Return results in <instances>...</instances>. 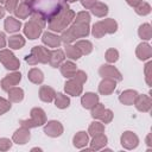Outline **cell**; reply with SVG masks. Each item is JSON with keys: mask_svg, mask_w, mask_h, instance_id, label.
<instances>
[{"mask_svg": "<svg viewBox=\"0 0 152 152\" xmlns=\"http://www.w3.org/2000/svg\"><path fill=\"white\" fill-rule=\"evenodd\" d=\"M75 14L76 13L69 7L68 2L65 1L61 6V8L48 19L46 24H48L49 30L51 32H63L65 28H68L74 23Z\"/></svg>", "mask_w": 152, "mask_h": 152, "instance_id": "obj_1", "label": "cell"}, {"mask_svg": "<svg viewBox=\"0 0 152 152\" xmlns=\"http://www.w3.org/2000/svg\"><path fill=\"white\" fill-rule=\"evenodd\" d=\"M90 34V26L88 23H72L68 28H65L61 34L62 43L71 44L78 38H86Z\"/></svg>", "mask_w": 152, "mask_h": 152, "instance_id": "obj_2", "label": "cell"}, {"mask_svg": "<svg viewBox=\"0 0 152 152\" xmlns=\"http://www.w3.org/2000/svg\"><path fill=\"white\" fill-rule=\"evenodd\" d=\"M45 122H46V114H45L44 109H42L40 107H34L31 109L30 119H25V120L19 121V124L26 128L40 127V126H44Z\"/></svg>", "mask_w": 152, "mask_h": 152, "instance_id": "obj_3", "label": "cell"}, {"mask_svg": "<svg viewBox=\"0 0 152 152\" xmlns=\"http://www.w3.org/2000/svg\"><path fill=\"white\" fill-rule=\"evenodd\" d=\"M0 63L5 66V69L11 70V71H17L20 66L19 59L8 49H1L0 50Z\"/></svg>", "mask_w": 152, "mask_h": 152, "instance_id": "obj_4", "label": "cell"}, {"mask_svg": "<svg viewBox=\"0 0 152 152\" xmlns=\"http://www.w3.org/2000/svg\"><path fill=\"white\" fill-rule=\"evenodd\" d=\"M120 144L126 150H134L139 145V138L134 132L125 131L120 137Z\"/></svg>", "mask_w": 152, "mask_h": 152, "instance_id": "obj_5", "label": "cell"}, {"mask_svg": "<svg viewBox=\"0 0 152 152\" xmlns=\"http://www.w3.org/2000/svg\"><path fill=\"white\" fill-rule=\"evenodd\" d=\"M99 75L102 78H112V80H115L116 82L122 81L121 72L114 65H112V64H103V65H101L100 69H99Z\"/></svg>", "mask_w": 152, "mask_h": 152, "instance_id": "obj_6", "label": "cell"}, {"mask_svg": "<svg viewBox=\"0 0 152 152\" xmlns=\"http://www.w3.org/2000/svg\"><path fill=\"white\" fill-rule=\"evenodd\" d=\"M21 81V74L19 71H12L11 74L6 75L1 82H0V87L4 91H8L11 88L17 87L19 84V82Z\"/></svg>", "mask_w": 152, "mask_h": 152, "instance_id": "obj_7", "label": "cell"}, {"mask_svg": "<svg viewBox=\"0 0 152 152\" xmlns=\"http://www.w3.org/2000/svg\"><path fill=\"white\" fill-rule=\"evenodd\" d=\"M64 132L63 125L57 120H50L46 121L44 125V133L50 138H57L61 137Z\"/></svg>", "mask_w": 152, "mask_h": 152, "instance_id": "obj_8", "label": "cell"}, {"mask_svg": "<svg viewBox=\"0 0 152 152\" xmlns=\"http://www.w3.org/2000/svg\"><path fill=\"white\" fill-rule=\"evenodd\" d=\"M23 31H24V34H25L28 39H31V40L38 39V38L42 36V33H43V28H42L37 23H34V21L31 20V19L24 24Z\"/></svg>", "mask_w": 152, "mask_h": 152, "instance_id": "obj_9", "label": "cell"}, {"mask_svg": "<svg viewBox=\"0 0 152 152\" xmlns=\"http://www.w3.org/2000/svg\"><path fill=\"white\" fill-rule=\"evenodd\" d=\"M37 63H42V64H46L49 63V59H50V50L44 48L43 45H37V46H33L31 49V52H30Z\"/></svg>", "mask_w": 152, "mask_h": 152, "instance_id": "obj_10", "label": "cell"}, {"mask_svg": "<svg viewBox=\"0 0 152 152\" xmlns=\"http://www.w3.org/2000/svg\"><path fill=\"white\" fill-rule=\"evenodd\" d=\"M137 108V110L141 112V113H147L151 110L152 107V100L148 95L146 94H138L134 103H133Z\"/></svg>", "mask_w": 152, "mask_h": 152, "instance_id": "obj_11", "label": "cell"}, {"mask_svg": "<svg viewBox=\"0 0 152 152\" xmlns=\"http://www.w3.org/2000/svg\"><path fill=\"white\" fill-rule=\"evenodd\" d=\"M64 91L70 96H80L83 91V84L74 78H68L64 83Z\"/></svg>", "mask_w": 152, "mask_h": 152, "instance_id": "obj_12", "label": "cell"}, {"mask_svg": "<svg viewBox=\"0 0 152 152\" xmlns=\"http://www.w3.org/2000/svg\"><path fill=\"white\" fill-rule=\"evenodd\" d=\"M30 139H31L30 128H26L23 126L20 128H18L12 135V141L15 142L17 145H25L28 142Z\"/></svg>", "mask_w": 152, "mask_h": 152, "instance_id": "obj_13", "label": "cell"}, {"mask_svg": "<svg viewBox=\"0 0 152 152\" xmlns=\"http://www.w3.org/2000/svg\"><path fill=\"white\" fill-rule=\"evenodd\" d=\"M42 43L44 45H46L48 48H53V49H57L59 48V45L62 44V40H61V37L57 36L56 33L53 32H44L42 33Z\"/></svg>", "mask_w": 152, "mask_h": 152, "instance_id": "obj_14", "label": "cell"}, {"mask_svg": "<svg viewBox=\"0 0 152 152\" xmlns=\"http://www.w3.org/2000/svg\"><path fill=\"white\" fill-rule=\"evenodd\" d=\"M99 93L101 95H110L116 89V81L112 78H102V81L99 83Z\"/></svg>", "mask_w": 152, "mask_h": 152, "instance_id": "obj_15", "label": "cell"}, {"mask_svg": "<svg viewBox=\"0 0 152 152\" xmlns=\"http://www.w3.org/2000/svg\"><path fill=\"white\" fill-rule=\"evenodd\" d=\"M135 55H137L138 59H140V61H148L152 57L151 45L146 42H142V43L138 44V46L135 49Z\"/></svg>", "mask_w": 152, "mask_h": 152, "instance_id": "obj_16", "label": "cell"}, {"mask_svg": "<svg viewBox=\"0 0 152 152\" xmlns=\"http://www.w3.org/2000/svg\"><path fill=\"white\" fill-rule=\"evenodd\" d=\"M65 59V55L64 51L61 49H53L50 51V59H49V64L52 68H59V65L64 62Z\"/></svg>", "mask_w": 152, "mask_h": 152, "instance_id": "obj_17", "label": "cell"}, {"mask_svg": "<svg viewBox=\"0 0 152 152\" xmlns=\"http://www.w3.org/2000/svg\"><path fill=\"white\" fill-rule=\"evenodd\" d=\"M89 144V134L86 131H80L77 132L74 138H72V145L76 148H84Z\"/></svg>", "mask_w": 152, "mask_h": 152, "instance_id": "obj_18", "label": "cell"}, {"mask_svg": "<svg viewBox=\"0 0 152 152\" xmlns=\"http://www.w3.org/2000/svg\"><path fill=\"white\" fill-rule=\"evenodd\" d=\"M32 12H33V10H32L31 5L23 1L21 4H18V6H17V8L14 10L13 13L15 14V17H17L18 19H26V18L31 17Z\"/></svg>", "mask_w": 152, "mask_h": 152, "instance_id": "obj_19", "label": "cell"}, {"mask_svg": "<svg viewBox=\"0 0 152 152\" xmlns=\"http://www.w3.org/2000/svg\"><path fill=\"white\" fill-rule=\"evenodd\" d=\"M138 96V91L134 89H126L119 95V101L125 106H132Z\"/></svg>", "mask_w": 152, "mask_h": 152, "instance_id": "obj_20", "label": "cell"}, {"mask_svg": "<svg viewBox=\"0 0 152 152\" xmlns=\"http://www.w3.org/2000/svg\"><path fill=\"white\" fill-rule=\"evenodd\" d=\"M97 102H99V95L95 93H91V91L83 94L81 97V104L86 109H91Z\"/></svg>", "mask_w": 152, "mask_h": 152, "instance_id": "obj_21", "label": "cell"}, {"mask_svg": "<svg viewBox=\"0 0 152 152\" xmlns=\"http://www.w3.org/2000/svg\"><path fill=\"white\" fill-rule=\"evenodd\" d=\"M59 70H61V74L65 78H72L77 70V66L72 61H64L59 65Z\"/></svg>", "mask_w": 152, "mask_h": 152, "instance_id": "obj_22", "label": "cell"}, {"mask_svg": "<svg viewBox=\"0 0 152 152\" xmlns=\"http://www.w3.org/2000/svg\"><path fill=\"white\" fill-rule=\"evenodd\" d=\"M39 99L43 101V102H46V103H50L55 100V96H56V91L53 88H51L50 86H42L39 88Z\"/></svg>", "mask_w": 152, "mask_h": 152, "instance_id": "obj_23", "label": "cell"}, {"mask_svg": "<svg viewBox=\"0 0 152 152\" xmlns=\"http://www.w3.org/2000/svg\"><path fill=\"white\" fill-rule=\"evenodd\" d=\"M21 23L20 20H18L17 18L14 17H7L4 21V27H5V31L8 32V33H15L18 32L20 28H21Z\"/></svg>", "mask_w": 152, "mask_h": 152, "instance_id": "obj_24", "label": "cell"}, {"mask_svg": "<svg viewBox=\"0 0 152 152\" xmlns=\"http://www.w3.org/2000/svg\"><path fill=\"white\" fill-rule=\"evenodd\" d=\"M108 142V138L104 135V133L102 134H99V135H95L93 137L91 141H89V145H90V150L91 151H99V150H102Z\"/></svg>", "mask_w": 152, "mask_h": 152, "instance_id": "obj_25", "label": "cell"}, {"mask_svg": "<svg viewBox=\"0 0 152 152\" xmlns=\"http://www.w3.org/2000/svg\"><path fill=\"white\" fill-rule=\"evenodd\" d=\"M27 78L33 84H42L44 81V74L38 68H32L27 72Z\"/></svg>", "mask_w": 152, "mask_h": 152, "instance_id": "obj_26", "label": "cell"}, {"mask_svg": "<svg viewBox=\"0 0 152 152\" xmlns=\"http://www.w3.org/2000/svg\"><path fill=\"white\" fill-rule=\"evenodd\" d=\"M25 43H26V40L21 34H13L7 40V44H8L10 49H12V50H19V49L24 48Z\"/></svg>", "mask_w": 152, "mask_h": 152, "instance_id": "obj_27", "label": "cell"}, {"mask_svg": "<svg viewBox=\"0 0 152 152\" xmlns=\"http://www.w3.org/2000/svg\"><path fill=\"white\" fill-rule=\"evenodd\" d=\"M8 100L11 103H19L24 100V90L19 87H13L8 91Z\"/></svg>", "mask_w": 152, "mask_h": 152, "instance_id": "obj_28", "label": "cell"}, {"mask_svg": "<svg viewBox=\"0 0 152 152\" xmlns=\"http://www.w3.org/2000/svg\"><path fill=\"white\" fill-rule=\"evenodd\" d=\"M90 12H91L93 15H95V17H97V18H104V17L108 14L109 10H108V6H107L104 2L97 1V2L90 8Z\"/></svg>", "mask_w": 152, "mask_h": 152, "instance_id": "obj_29", "label": "cell"}, {"mask_svg": "<svg viewBox=\"0 0 152 152\" xmlns=\"http://www.w3.org/2000/svg\"><path fill=\"white\" fill-rule=\"evenodd\" d=\"M75 46L80 50V52L82 53V56H87L89 53H91L93 51V43L90 40H87V39H80V40H76L75 43Z\"/></svg>", "mask_w": 152, "mask_h": 152, "instance_id": "obj_30", "label": "cell"}, {"mask_svg": "<svg viewBox=\"0 0 152 152\" xmlns=\"http://www.w3.org/2000/svg\"><path fill=\"white\" fill-rule=\"evenodd\" d=\"M64 55L65 57H68L70 61H77L82 57V53L80 52V50L75 46V45H71V44H66L65 45V49H64Z\"/></svg>", "mask_w": 152, "mask_h": 152, "instance_id": "obj_31", "label": "cell"}, {"mask_svg": "<svg viewBox=\"0 0 152 152\" xmlns=\"http://www.w3.org/2000/svg\"><path fill=\"white\" fill-rule=\"evenodd\" d=\"M55 106L58 108V109H65L70 106V99L69 96L64 95L63 93H56V96H55Z\"/></svg>", "mask_w": 152, "mask_h": 152, "instance_id": "obj_32", "label": "cell"}, {"mask_svg": "<svg viewBox=\"0 0 152 152\" xmlns=\"http://www.w3.org/2000/svg\"><path fill=\"white\" fill-rule=\"evenodd\" d=\"M138 36L142 40H150L152 39V27L148 23H144L138 28Z\"/></svg>", "mask_w": 152, "mask_h": 152, "instance_id": "obj_33", "label": "cell"}, {"mask_svg": "<svg viewBox=\"0 0 152 152\" xmlns=\"http://www.w3.org/2000/svg\"><path fill=\"white\" fill-rule=\"evenodd\" d=\"M101 24H102L106 33H108V34H114L118 31V23L113 18L103 19V20H101Z\"/></svg>", "mask_w": 152, "mask_h": 152, "instance_id": "obj_34", "label": "cell"}, {"mask_svg": "<svg viewBox=\"0 0 152 152\" xmlns=\"http://www.w3.org/2000/svg\"><path fill=\"white\" fill-rule=\"evenodd\" d=\"M104 133V125L100 121H93L90 125H89V128H88V134L90 137H95V135H99V134H102Z\"/></svg>", "mask_w": 152, "mask_h": 152, "instance_id": "obj_35", "label": "cell"}, {"mask_svg": "<svg viewBox=\"0 0 152 152\" xmlns=\"http://www.w3.org/2000/svg\"><path fill=\"white\" fill-rule=\"evenodd\" d=\"M135 13L138 14V15H141V17H145V15H147V14H150L151 13V5L148 4V2H146V1H141L135 8Z\"/></svg>", "mask_w": 152, "mask_h": 152, "instance_id": "obj_36", "label": "cell"}, {"mask_svg": "<svg viewBox=\"0 0 152 152\" xmlns=\"http://www.w3.org/2000/svg\"><path fill=\"white\" fill-rule=\"evenodd\" d=\"M90 32L94 36V38H102L104 34H107L104 28H103V26H102V24H101V21L95 23L93 25V27L90 28Z\"/></svg>", "mask_w": 152, "mask_h": 152, "instance_id": "obj_37", "label": "cell"}, {"mask_svg": "<svg viewBox=\"0 0 152 152\" xmlns=\"http://www.w3.org/2000/svg\"><path fill=\"white\" fill-rule=\"evenodd\" d=\"M104 58H106V61L108 63H115L119 59V51L116 49H114V48H110V49H108L106 51Z\"/></svg>", "mask_w": 152, "mask_h": 152, "instance_id": "obj_38", "label": "cell"}, {"mask_svg": "<svg viewBox=\"0 0 152 152\" xmlns=\"http://www.w3.org/2000/svg\"><path fill=\"white\" fill-rule=\"evenodd\" d=\"M104 109H106V107H104V104H102V103H100V102H97L91 109H90V115H91V118L93 119H100L101 118V115H102V113L104 112Z\"/></svg>", "mask_w": 152, "mask_h": 152, "instance_id": "obj_39", "label": "cell"}, {"mask_svg": "<svg viewBox=\"0 0 152 152\" xmlns=\"http://www.w3.org/2000/svg\"><path fill=\"white\" fill-rule=\"evenodd\" d=\"M90 19H91V17H90V13L89 12H87V11H81V12H78L77 14H75V19H74V21L75 23H90Z\"/></svg>", "mask_w": 152, "mask_h": 152, "instance_id": "obj_40", "label": "cell"}, {"mask_svg": "<svg viewBox=\"0 0 152 152\" xmlns=\"http://www.w3.org/2000/svg\"><path fill=\"white\" fill-rule=\"evenodd\" d=\"M113 118H114V113H113L110 109L106 108V109H104V112L102 113V115H101L100 120H101V122H102V124H104V125H106V124L112 122Z\"/></svg>", "mask_w": 152, "mask_h": 152, "instance_id": "obj_41", "label": "cell"}, {"mask_svg": "<svg viewBox=\"0 0 152 152\" xmlns=\"http://www.w3.org/2000/svg\"><path fill=\"white\" fill-rule=\"evenodd\" d=\"M11 107H12V104H11L10 100H6L0 96V116L4 115L5 113H7L11 109Z\"/></svg>", "mask_w": 152, "mask_h": 152, "instance_id": "obj_42", "label": "cell"}, {"mask_svg": "<svg viewBox=\"0 0 152 152\" xmlns=\"http://www.w3.org/2000/svg\"><path fill=\"white\" fill-rule=\"evenodd\" d=\"M74 80H76L77 82H80V83H86L87 82V80H88V76H87V74L83 71V70H76V72H75V75H74V77H72Z\"/></svg>", "mask_w": 152, "mask_h": 152, "instance_id": "obj_43", "label": "cell"}, {"mask_svg": "<svg viewBox=\"0 0 152 152\" xmlns=\"http://www.w3.org/2000/svg\"><path fill=\"white\" fill-rule=\"evenodd\" d=\"M4 4H5V10H6V12L13 13L19 2H18V0H5Z\"/></svg>", "mask_w": 152, "mask_h": 152, "instance_id": "obj_44", "label": "cell"}, {"mask_svg": "<svg viewBox=\"0 0 152 152\" xmlns=\"http://www.w3.org/2000/svg\"><path fill=\"white\" fill-rule=\"evenodd\" d=\"M12 144L13 141L8 138H0V151H8L12 147Z\"/></svg>", "mask_w": 152, "mask_h": 152, "instance_id": "obj_45", "label": "cell"}, {"mask_svg": "<svg viewBox=\"0 0 152 152\" xmlns=\"http://www.w3.org/2000/svg\"><path fill=\"white\" fill-rule=\"evenodd\" d=\"M151 62H147L145 65V81L148 86H151Z\"/></svg>", "mask_w": 152, "mask_h": 152, "instance_id": "obj_46", "label": "cell"}, {"mask_svg": "<svg viewBox=\"0 0 152 152\" xmlns=\"http://www.w3.org/2000/svg\"><path fill=\"white\" fill-rule=\"evenodd\" d=\"M81 1V5L86 8V10H90L96 2H97V0H80Z\"/></svg>", "mask_w": 152, "mask_h": 152, "instance_id": "obj_47", "label": "cell"}, {"mask_svg": "<svg viewBox=\"0 0 152 152\" xmlns=\"http://www.w3.org/2000/svg\"><path fill=\"white\" fill-rule=\"evenodd\" d=\"M6 43H7V42H6V36H5V33L0 31V50H1V49H5Z\"/></svg>", "mask_w": 152, "mask_h": 152, "instance_id": "obj_48", "label": "cell"}, {"mask_svg": "<svg viewBox=\"0 0 152 152\" xmlns=\"http://www.w3.org/2000/svg\"><path fill=\"white\" fill-rule=\"evenodd\" d=\"M141 1H142V0H126L127 5H128V6H131V7H133V8H135V7H137Z\"/></svg>", "mask_w": 152, "mask_h": 152, "instance_id": "obj_49", "label": "cell"}, {"mask_svg": "<svg viewBox=\"0 0 152 152\" xmlns=\"http://www.w3.org/2000/svg\"><path fill=\"white\" fill-rule=\"evenodd\" d=\"M146 145H147L148 147H152V142H151V133H148L147 137H146Z\"/></svg>", "mask_w": 152, "mask_h": 152, "instance_id": "obj_50", "label": "cell"}, {"mask_svg": "<svg viewBox=\"0 0 152 152\" xmlns=\"http://www.w3.org/2000/svg\"><path fill=\"white\" fill-rule=\"evenodd\" d=\"M5 13H6V10H5V7H2V6L0 5V19L5 17Z\"/></svg>", "mask_w": 152, "mask_h": 152, "instance_id": "obj_51", "label": "cell"}, {"mask_svg": "<svg viewBox=\"0 0 152 152\" xmlns=\"http://www.w3.org/2000/svg\"><path fill=\"white\" fill-rule=\"evenodd\" d=\"M23 1H24V2H27V4H30V5H31V4H32L34 0H23Z\"/></svg>", "mask_w": 152, "mask_h": 152, "instance_id": "obj_52", "label": "cell"}, {"mask_svg": "<svg viewBox=\"0 0 152 152\" xmlns=\"http://www.w3.org/2000/svg\"><path fill=\"white\" fill-rule=\"evenodd\" d=\"M31 151H42V148H39V147H33Z\"/></svg>", "mask_w": 152, "mask_h": 152, "instance_id": "obj_53", "label": "cell"}, {"mask_svg": "<svg viewBox=\"0 0 152 152\" xmlns=\"http://www.w3.org/2000/svg\"><path fill=\"white\" fill-rule=\"evenodd\" d=\"M65 1H66V2H76L77 0H65Z\"/></svg>", "mask_w": 152, "mask_h": 152, "instance_id": "obj_54", "label": "cell"}, {"mask_svg": "<svg viewBox=\"0 0 152 152\" xmlns=\"http://www.w3.org/2000/svg\"><path fill=\"white\" fill-rule=\"evenodd\" d=\"M4 2H5V0H0V5H1V4H4Z\"/></svg>", "mask_w": 152, "mask_h": 152, "instance_id": "obj_55", "label": "cell"}]
</instances>
